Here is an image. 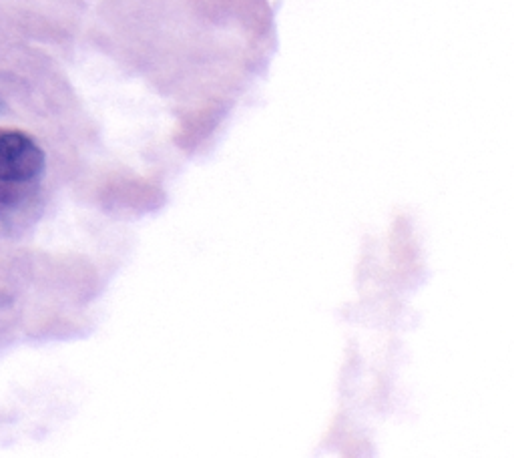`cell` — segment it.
Here are the masks:
<instances>
[{
  "label": "cell",
  "instance_id": "obj_1",
  "mask_svg": "<svg viewBox=\"0 0 514 458\" xmlns=\"http://www.w3.org/2000/svg\"><path fill=\"white\" fill-rule=\"evenodd\" d=\"M47 169L43 147L27 133H0V181L29 183L39 179Z\"/></svg>",
  "mask_w": 514,
  "mask_h": 458
}]
</instances>
